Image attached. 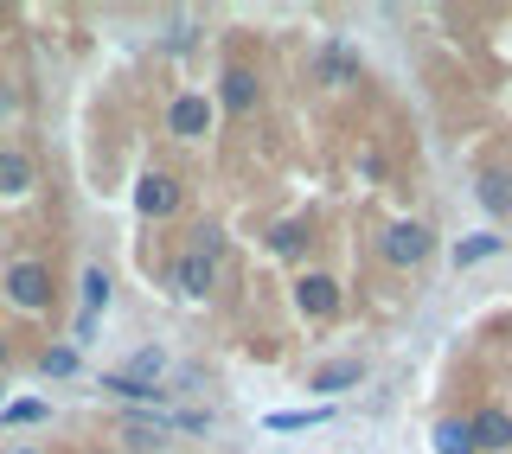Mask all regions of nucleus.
Here are the masks:
<instances>
[{"label":"nucleus","mask_w":512,"mask_h":454,"mask_svg":"<svg viewBox=\"0 0 512 454\" xmlns=\"http://www.w3.org/2000/svg\"><path fill=\"white\" fill-rule=\"evenodd\" d=\"M173 288H180V295H192V301L212 295V288H218V256H212V250H186L180 263H173Z\"/></svg>","instance_id":"nucleus-2"},{"label":"nucleus","mask_w":512,"mask_h":454,"mask_svg":"<svg viewBox=\"0 0 512 454\" xmlns=\"http://www.w3.org/2000/svg\"><path fill=\"white\" fill-rule=\"evenodd\" d=\"M103 391L122 397V403H154V410H160V391H148V384H135V378H122V371H103Z\"/></svg>","instance_id":"nucleus-12"},{"label":"nucleus","mask_w":512,"mask_h":454,"mask_svg":"<svg viewBox=\"0 0 512 454\" xmlns=\"http://www.w3.org/2000/svg\"><path fill=\"white\" fill-rule=\"evenodd\" d=\"M45 416V403L39 397H26V403H0V423H39Z\"/></svg>","instance_id":"nucleus-19"},{"label":"nucleus","mask_w":512,"mask_h":454,"mask_svg":"<svg viewBox=\"0 0 512 454\" xmlns=\"http://www.w3.org/2000/svg\"><path fill=\"white\" fill-rule=\"evenodd\" d=\"M167 128L180 141H199L205 128H212V103L205 96H173V109H167Z\"/></svg>","instance_id":"nucleus-6"},{"label":"nucleus","mask_w":512,"mask_h":454,"mask_svg":"<svg viewBox=\"0 0 512 454\" xmlns=\"http://www.w3.org/2000/svg\"><path fill=\"white\" fill-rule=\"evenodd\" d=\"M160 371H167V359H160V352L148 346V352H135V359L122 365V378H135V384H148V391H154V378H160Z\"/></svg>","instance_id":"nucleus-14"},{"label":"nucleus","mask_w":512,"mask_h":454,"mask_svg":"<svg viewBox=\"0 0 512 454\" xmlns=\"http://www.w3.org/2000/svg\"><path fill=\"white\" fill-rule=\"evenodd\" d=\"M295 301H301V314L333 320V314H340V282H333V275H301V282H295Z\"/></svg>","instance_id":"nucleus-4"},{"label":"nucleus","mask_w":512,"mask_h":454,"mask_svg":"<svg viewBox=\"0 0 512 454\" xmlns=\"http://www.w3.org/2000/svg\"><path fill=\"white\" fill-rule=\"evenodd\" d=\"M500 243H506V237L480 231V237H468V243H455V263H461V269H474V263H487V256H500Z\"/></svg>","instance_id":"nucleus-13"},{"label":"nucleus","mask_w":512,"mask_h":454,"mask_svg":"<svg viewBox=\"0 0 512 454\" xmlns=\"http://www.w3.org/2000/svg\"><path fill=\"white\" fill-rule=\"evenodd\" d=\"M429 250H436V237H429L416 218H404V224H391V231H384V263H397V269H416Z\"/></svg>","instance_id":"nucleus-1"},{"label":"nucleus","mask_w":512,"mask_h":454,"mask_svg":"<svg viewBox=\"0 0 512 454\" xmlns=\"http://www.w3.org/2000/svg\"><path fill=\"white\" fill-rule=\"evenodd\" d=\"M135 205H141V218H173V205H180V186H173V173H141Z\"/></svg>","instance_id":"nucleus-5"},{"label":"nucleus","mask_w":512,"mask_h":454,"mask_svg":"<svg viewBox=\"0 0 512 454\" xmlns=\"http://www.w3.org/2000/svg\"><path fill=\"white\" fill-rule=\"evenodd\" d=\"M346 384H359V359H340V365H320L314 378H308V391H320V397H333V391H346Z\"/></svg>","instance_id":"nucleus-9"},{"label":"nucleus","mask_w":512,"mask_h":454,"mask_svg":"<svg viewBox=\"0 0 512 454\" xmlns=\"http://www.w3.org/2000/svg\"><path fill=\"white\" fill-rule=\"evenodd\" d=\"M109 301V275L103 269H84V320H96V307Z\"/></svg>","instance_id":"nucleus-17"},{"label":"nucleus","mask_w":512,"mask_h":454,"mask_svg":"<svg viewBox=\"0 0 512 454\" xmlns=\"http://www.w3.org/2000/svg\"><path fill=\"white\" fill-rule=\"evenodd\" d=\"M320 71H327L333 84H346V77H352V58L346 52H327V58H320Z\"/></svg>","instance_id":"nucleus-20"},{"label":"nucleus","mask_w":512,"mask_h":454,"mask_svg":"<svg viewBox=\"0 0 512 454\" xmlns=\"http://www.w3.org/2000/svg\"><path fill=\"white\" fill-rule=\"evenodd\" d=\"M0 365H7V346H0Z\"/></svg>","instance_id":"nucleus-21"},{"label":"nucleus","mask_w":512,"mask_h":454,"mask_svg":"<svg viewBox=\"0 0 512 454\" xmlns=\"http://www.w3.org/2000/svg\"><path fill=\"white\" fill-rule=\"evenodd\" d=\"M480 205L493 218H506L512 212V173H480Z\"/></svg>","instance_id":"nucleus-10"},{"label":"nucleus","mask_w":512,"mask_h":454,"mask_svg":"<svg viewBox=\"0 0 512 454\" xmlns=\"http://www.w3.org/2000/svg\"><path fill=\"white\" fill-rule=\"evenodd\" d=\"M32 186V160L20 148H0V192H26Z\"/></svg>","instance_id":"nucleus-11"},{"label":"nucleus","mask_w":512,"mask_h":454,"mask_svg":"<svg viewBox=\"0 0 512 454\" xmlns=\"http://www.w3.org/2000/svg\"><path fill=\"white\" fill-rule=\"evenodd\" d=\"M224 109H237V116H244V109H256V71H244V64H231V71H224Z\"/></svg>","instance_id":"nucleus-8"},{"label":"nucleus","mask_w":512,"mask_h":454,"mask_svg":"<svg viewBox=\"0 0 512 454\" xmlns=\"http://www.w3.org/2000/svg\"><path fill=\"white\" fill-rule=\"evenodd\" d=\"M7 295H13V307H45L52 301V275H45V263H13L7 269Z\"/></svg>","instance_id":"nucleus-3"},{"label":"nucleus","mask_w":512,"mask_h":454,"mask_svg":"<svg viewBox=\"0 0 512 454\" xmlns=\"http://www.w3.org/2000/svg\"><path fill=\"white\" fill-rule=\"evenodd\" d=\"M39 371H45V378H71V371H77V352H71V346L45 352V359H39Z\"/></svg>","instance_id":"nucleus-18"},{"label":"nucleus","mask_w":512,"mask_h":454,"mask_svg":"<svg viewBox=\"0 0 512 454\" xmlns=\"http://www.w3.org/2000/svg\"><path fill=\"white\" fill-rule=\"evenodd\" d=\"M13 454H32V448H13Z\"/></svg>","instance_id":"nucleus-22"},{"label":"nucleus","mask_w":512,"mask_h":454,"mask_svg":"<svg viewBox=\"0 0 512 454\" xmlns=\"http://www.w3.org/2000/svg\"><path fill=\"white\" fill-rule=\"evenodd\" d=\"M468 435H474V448L506 454L512 448V416L506 410H480V416H468Z\"/></svg>","instance_id":"nucleus-7"},{"label":"nucleus","mask_w":512,"mask_h":454,"mask_svg":"<svg viewBox=\"0 0 512 454\" xmlns=\"http://www.w3.org/2000/svg\"><path fill=\"white\" fill-rule=\"evenodd\" d=\"M320 423H333L327 403H320V410H282V416H269V429H320Z\"/></svg>","instance_id":"nucleus-15"},{"label":"nucleus","mask_w":512,"mask_h":454,"mask_svg":"<svg viewBox=\"0 0 512 454\" xmlns=\"http://www.w3.org/2000/svg\"><path fill=\"white\" fill-rule=\"evenodd\" d=\"M436 454H474L468 423H436Z\"/></svg>","instance_id":"nucleus-16"}]
</instances>
